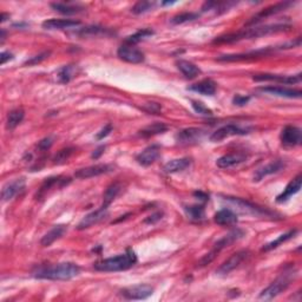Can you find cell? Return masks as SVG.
<instances>
[{
	"label": "cell",
	"mask_w": 302,
	"mask_h": 302,
	"mask_svg": "<svg viewBox=\"0 0 302 302\" xmlns=\"http://www.w3.org/2000/svg\"><path fill=\"white\" fill-rule=\"evenodd\" d=\"M290 28V25L287 24H272L265 25V26H253L244 30L237 31L235 33H229L225 35L216 38L214 41L215 44H229V43H235L243 41V39H251V38H260L263 35L279 33V32L287 31Z\"/></svg>",
	"instance_id": "6da1fadb"
},
{
	"label": "cell",
	"mask_w": 302,
	"mask_h": 302,
	"mask_svg": "<svg viewBox=\"0 0 302 302\" xmlns=\"http://www.w3.org/2000/svg\"><path fill=\"white\" fill-rule=\"evenodd\" d=\"M79 273H81L79 266L71 263V262H64V263L41 266V267L33 271L32 275L35 279L52 280V281H67V280L78 276Z\"/></svg>",
	"instance_id": "7a4b0ae2"
},
{
	"label": "cell",
	"mask_w": 302,
	"mask_h": 302,
	"mask_svg": "<svg viewBox=\"0 0 302 302\" xmlns=\"http://www.w3.org/2000/svg\"><path fill=\"white\" fill-rule=\"evenodd\" d=\"M136 263H137V255L135 251L128 250L124 254L98 261L95 265V269L99 272H122L130 269Z\"/></svg>",
	"instance_id": "3957f363"
},
{
	"label": "cell",
	"mask_w": 302,
	"mask_h": 302,
	"mask_svg": "<svg viewBox=\"0 0 302 302\" xmlns=\"http://www.w3.org/2000/svg\"><path fill=\"white\" fill-rule=\"evenodd\" d=\"M294 278H295V272H294L293 269L285 272L283 274L280 275L274 282H272L267 288L262 290L260 295H258V299L268 301V300H273L276 296H279L280 294L285 292V290L288 288L290 282H292V280Z\"/></svg>",
	"instance_id": "277c9868"
},
{
	"label": "cell",
	"mask_w": 302,
	"mask_h": 302,
	"mask_svg": "<svg viewBox=\"0 0 302 302\" xmlns=\"http://www.w3.org/2000/svg\"><path fill=\"white\" fill-rule=\"evenodd\" d=\"M243 236H244V232H242L241 229L232 230V232L226 234V235H224L222 239L218 240L217 242L214 244L213 249H211L207 255H204V256L202 257V260L200 261V265L201 266L209 265L211 261H214V258L216 257V255L220 253L221 250H223L226 247L232 246L234 242H236V241L242 239Z\"/></svg>",
	"instance_id": "5b68a950"
},
{
	"label": "cell",
	"mask_w": 302,
	"mask_h": 302,
	"mask_svg": "<svg viewBox=\"0 0 302 302\" xmlns=\"http://www.w3.org/2000/svg\"><path fill=\"white\" fill-rule=\"evenodd\" d=\"M223 200L226 202L232 203L233 206H235L237 209H239L241 213L243 214H249V215H255V216H266V217H272L275 216V213L268 210L267 208L260 207L257 204L253 202H249V201L239 199V197H230V196H224Z\"/></svg>",
	"instance_id": "8992f818"
},
{
	"label": "cell",
	"mask_w": 302,
	"mask_h": 302,
	"mask_svg": "<svg viewBox=\"0 0 302 302\" xmlns=\"http://www.w3.org/2000/svg\"><path fill=\"white\" fill-rule=\"evenodd\" d=\"M249 250H239L236 251L235 254H233L228 260L224 261L220 267L216 269V274L217 275H228L229 273H232L234 269L239 268L241 265L243 263L244 261L249 257Z\"/></svg>",
	"instance_id": "52a82bcc"
},
{
	"label": "cell",
	"mask_w": 302,
	"mask_h": 302,
	"mask_svg": "<svg viewBox=\"0 0 302 302\" xmlns=\"http://www.w3.org/2000/svg\"><path fill=\"white\" fill-rule=\"evenodd\" d=\"M249 128H242L239 124H226L224 127H221L216 131L213 132L210 136L211 142H221L223 139L232 137V136H243L249 134Z\"/></svg>",
	"instance_id": "ba28073f"
},
{
	"label": "cell",
	"mask_w": 302,
	"mask_h": 302,
	"mask_svg": "<svg viewBox=\"0 0 302 302\" xmlns=\"http://www.w3.org/2000/svg\"><path fill=\"white\" fill-rule=\"evenodd\" d=\"M114 165L111 164H95L90 165V167L82 168L74 172V177L79 179H88L92 177H97V176L109 174V172L114 171Z\"/></svg>",
	"instance_id": "9c48e42d"
},
{
	"label": "cell",
	"mask_w": 302,
	"mask_h": 302,
	"mask_svg": "<svg viewBox=\"0 0 302 302\" xmlns=\"http://www.w3.org/2000/svg\"><path fill=\"white\" fill-rule=\"evenodd\" d=\"M117 56L120 59L130 64H139L144 60V53L134 45L123 44L117 50Z\"/></svg>",
	"instance_id": "30bf717a"
},
{
	"label": "cell",
	"mask_w": 302,
	"mask_h": 302,
	"mask_svg": "<svg viewBox=\"0 0 302 302\" xmlns=\"http://www.w3.org/2000/svg\"><path fill=\"white\" fill-rule=\"evenodd\" d=\"M204 136H206V130L200 128H186L178 131L176 134V142L179 144H193V143L200 142Z\"/></svg>",
	"instance_id": "8fae6325"
},
{
	"label": "cell",
	"mask_w": 302,
	"mask_h": 302,
	"mask_svg": "<svg viewBox=\"0 0 302 302\" xmlns=\"http://www.w3.org/2000/svg\"><path fill=\"white\" fill-rule=\"evenodd\" d=\"M292 5H293L292 2H281V3L275 4V5L269 6V7H267V9H263L258 13L255 14V16L251 18L249 21H248L247 26H250V25H255V24L260 23L261 20H263V19H266V18L273 16V14L281 12V11H285L286 9H288V7Z\"/></svg>",
	"instance_id": "7c38bea8"
},
{
	"label": "cell",
	"mask_w": 302,
	"mask_h": 302,
	"mask_svg": "<svg viewBox=\"0 0 302 302\" xmlns=\"http://www.w3.org/2000/svg\"><path fill=\"white\" fill-rule=\"evenodd\" d=\"M121 293L128 300H144L153 295L154 288L148 285H137L124 288Z\"/></svg>",
	"instance_id": "4fadbf2b"
},
{
	"label": "cell",
	"mask_w": 302,
	"mask_h": 302,
	"mask_svg": "<svg viewBox=\"0 0 302 302\" xmlns=\"http://www.w3.org/2000/svg\"><path fill=\"white\" fill-rule=\"evenodd\" d=\"M109 215V211H107V208L105 207H100L99 209H97L96 211H92L86 215V216L83 217V220L79 222L77 225L78 230H84V229H89L91 226L98 224L99 222H102L103 220H105Z\"/></svg>",
	"instance_id": "5bb4252c"
},
{
	"label": "cell",
	"mask_w": 302,
	"mask_h": 302,
	"mask_svg": "<svg viewBox=\"0 0 302 302\" xmlns=\"http://www.w3.org/2000/svg\"><path fill=\"white\" fill-rule=\"evenodd\" d=\"M253 79L255 82H274V83H279V84H297V83L301 82V73L296 76L262 73V74H254Z\"/></svg>",
	"instance_id": "9a60e30c"
},
{
	"label": "cell",
	"mask_w": 302,
	"mask_h": 302,
	"mask_svg": "<svg viewBox=\"0 0 302 302\" xmlns=\"http://www.w3.org/2000/svg\"><path fill=\"white\" fill-rule=\"evenodd\" d=\"M281 142L285 145L288 146H296L300 145L302 142V134L299 128L293 127V125H287L282 129L281 135H280Z\"/></svg>",
	"instance_id": "2e32d148"
},
{
	"label": "cell",
	"mask_w": 302,
	"mask_h": 302,
	"mask_svg": "<svg viewBox=\"0 0 302 302\" xmlns=\"http://www.w3.org/2000/svg\"><path fill=\"white\" fill-rule=\"evenodd\" d=\"M26 185V181L25 178H17L12 182H9L7 184L4 185L2 190V200L3 202H7V201L12 200L14 196H17L18 194L21 193Z\"/></svg>",
	"instance_id": "e0dca14e"
},
{
	"label": "cell",
	"mask_w": 302,
	"mask_h": 302,
	"mask_svg": "<svg viewBox=\"0 0 302 302\" xmlns=\"http://www.w3.org/2000/svg\"><path fill=\"white\" fill-rule=\"evenodd\" d=\"M248 160V156L243 153H232L226 154L216 161V165L220 169H230L242 164Z\"/></svg>",
	"instance_id": "ac0fdd59"
},
{
	"label": "cell",
	"mask_w": 302,
	"mask_h": 302,
	"mask_svg": "<svg viewBox=\"0 0 302 302\" xmlns=\"http://www.w3.org/2000/svg\"><path fill=\"white\" fill-rule=\"evenodd\" d=\"M262 92L271 93V95L279 96V97H285V98H300L302 92L300 90L296 89H290L286 88V86H279V85H269V86H263V88H260Z\"/></svg>",
	"instance_id": "d6986e66"
},
{
	"label": "cell",
	"mask_w": 302,
	"mask_h": 302,
	"mask_svg": "<svg viewBox=\"0 0 302 302\" xmlns=\"http://www.w3.org/2000/svg\"><path fill=\"white\" fill-rule=\"evenodd\" d=\"M285 162L282 160H276V161H273L271 163L263 165V167L258 168L256 172H255L254 175V181H261V179H263L265 177H267L269 175H273V174H276V172L281 171L283 168H285Z\"/></svg>",
	"instance_id": "ffe728a7"
},
{
	"label": "cell",
	"mask_w": 302,
	"mask_h": 302,
	"mask_svg": "<svg viewBox=\"0 0 302 302\" xmlns=\"http://www.w3.org/2000/svg\"><path fill=\"white\" fill-rule=\"evenodd\" d=\"M71 182V179L69 177H62V176H57V177H50L46 178V181L43 183L41 189L37 194L38 199H43L45 197L46 194H48L50 190L53 188H63L64 185H67Z\"/></svg>",
	"instance_id": "44dd1931"
},
{
	"label": "cell",
	"mask_w": 302,
	"mask_h": 302,
	"mask_svg": "<svg viewBox=\"0 0 302 302\" xmlns=\"http://www.w3.org/2000/svg\"><path fill=\"white\" fill-rule=\"evenodd\" d=\"M160 154H161L160 146L156 144L150 145L136 156V161L138 162V164L143 165V167H149V165H151L157 161V158L160 157Z\"/></svg>",
	"instance_id": "7402d4cb"
},
{
	"label": "cell",
	"mask_w": 302,
	"mask_h": 302,
	"mask_svg": "<svg viewBox=\"0 0 302 302\" xmlns=\"http://www.w3.org/2000/svg\"><path fill=\"white\" fill-rule=\"evenodd\" d=\"M301 179H302V176L300 174L297 175L295 178H293L292 181L287 184L286 188L283 189V192L280 194L278 197H276V202L278 203L287 202L290 197L299 193L301 189Z\"/></svg>",
	"instance_id": "603a6c76"
},
{
	"label": "cell",
	"mask_w": 302,
	"mask_h": 302,
	"mask_svg": "<svg viewBox=\"0 0 302 302\" xmlns=\"http://www.w3.org/2000/svg\"><path fill=\"white\" fill-rule=\"evenodd\" d=\"M81 25L79 20L73 19H48L43 23V27L45 30H67V28H74Z\"/></svg>",
	"instance_id": "cb8c5ba5"
},
{
	"label": "cell",
	"mask_w": 302,
	"mask_h": 302,
	"mask_svg": "<svg viewBox=\"0 0 302 302\" xmlns=\"http://www.w3.org/2000/svg\"><path fill=\"white\" fill-rule=\"evenodd\" d=\"M216 89L217 85L213 79H203V81L193 84L188 88L190 91L201 93V95L204 96H214L215 92H216Z\"/></svg>",
	"instance_id": "d4e9b609"
},
{
	"label": "cell",
	"mask_w": 302,
	"mask_h": 302,
	"mask_svg": "<svg viewBox=\"0 0 302 302\" xmlns=\"http://www.w3.org/2000/svg\"><path fill=\"white\" fill-rule=\"evenodd\" d=\"M66 233V225L58 224L55 225L53 228L45 234L41 240V244L43 247H50L52 243H55L57 240H59L64 234Z\"/></svg>",
	"instance_id": "484cf974"
},
{
	"label": "cell",
	"mask_w": 302,
	"mask_h": 302,
	"mask_svg": "<svg viewBox=\"0 0 302 302\" xmlns=\"http://www.w3.org/2000/svg\"><path fill=\"white\" fill-rule=\"evenodd\" d=\"M192 165V158L184 157V158H177V160L169 161L164 165V171L167 174H176V172L184 171Z\"/></svg>",
	"instance_id": "4316f807"
},
{
	"label": "cell",
	"mask_w": 302,
	"mask_h": 302,
	"mask_svg": "<svg viewBox=\"0 0 302 302\" xmlns=\"http://www.w3.org/2000/svg\"><path fill=\"white\" fill-rule=\"evenodd\" d=\"M176 66H177V69L183 73V76H185V77L189 79L195 78L201 73L200 67L192 62H188V60L179 59L176 62Z\"/></svg>",
	"instance_id": "83f0119b"
},
{
	"label": "cell",
	"mask_w": 302,
	"mask_h": 302,
	"mask_svg": "<svg viewBox=\"0 0 302 302\" xmlns=\"http://www.w3.org/2000/svg\"><path fill=\"white\" fill-rule=\"evenodd\" d=\"M214 221L218 225H232L237 222V215L230 209H222L214 215Z\"/></svg>",
	"instance_id": "f1b7e54d"
},
{
	"label": "cell",
	"mask_w": 302,
	"mask_h": 302,
	"mask_svg": "<svg viewBox=\"0 0 302 302\" xmlns=\"http://www.w3.org/2000/svg\"><path fill=\"white\" fill-rule=\"evenodd\" d=\"M107 34H110V31L105 27H100V26H86L74 32V35H77V37H81V38L98 37V35H107Z\"/></svg>",
	"instance_id": "f546056e"
},
{
	"label": "cell",
	"mask_w": 302,
	"mask_h": 302,
	"mask_svg": "<svg viewBox=\"0 0 302 302\" xmlns=\"http://www.w3.org/2000/svg\"><path fill=\"white\" fill-rule=\"evenodd\" d=\"M51 7L57 12L66 14V16H71V14H77L83 12V7L79 5H74V4L71 3H52Z\"/></svg>",
	"instance_id": "4dcf8cb0"
},
{
	"label": "cell",
	"mask_w": 302,
	"mask_h": 302,
	"mask_svg": "<svg viewBox=\"0 0 302 302\" xmlns=\"http://www.w3.org/2000/svg\"><path fill=\"white\" fill-rule=\"evenodd\" d=\"M78 73V67L77 65H65L60 67L57 72V78H58V82L62 83V84H67L77 76Z\"/></svg>",
	"instance_id": "1f68e13d"
},
{
	"label": "cell",
	"mask_w": 302,
	"mask_h": 302,
	"mask_svg": "<svg viewBox=\"0 0 302 302\" xmlns=\"http://www.w3.org/2000/svg\"><path fill=\"white\" fill-rule=\"evenodd\" d=\"M122 190V185L121 183H112V184H110L107 186L105 193H104L103 195V204L102 207H105V208H109V206L111 203L114 202L115 200H116V197L120 195Z\"/></svg>",
	"instance_id": "d6a6232c"
},
{
	"label": "cell",
	"mask_w": 302,
	"mask_h": 302,
	"mask_svg": "<svg viewBox=\"0 0 302 302\" xmlns=\"http://www.w3.org/2000/svg\"><path fill=\"white\" fill-rule=\"evenodd\" d=\"M25 112L23 109H14L12 111H10L9 115H7V120H6V127L10 130L17 128L21 122L24 120Z\"/></svg>",
	"instance_id": "836d02e7"
},
{
	"label": "cell",
	"mask_w": 302,
	"mask_h": 302,
	"mask_svg": "<svg viewBox=\"0 0 302 302\" xmlns=\"http://www.w3.org/2000/svg\"><path fill=\"white\" fill-rule=\"evenodd\" d=\"M168 130V127L164 123H154L151 125H148V127L143 128L141 131H139V135L142 137H151V136L155 135H160L163 134Z\"/></svg>",
	"instance_id": "e575fe53"
},
{
	"label": "cell",
	"mask_w": 302,
	"mask_h": 302,
	"mask_svg": "<svg viewBox=\"0 0 302 302\" xmlns=\"http://www.w3.org/2000/svg\"><path fill=\"white\" fill-rule=\"evenodd\" d=\"M296 233H297V230L294 229V230H289V232L286 233V234H282V235L279 236L276 240L272 241V242H269L268 244H266V246L262 248V250L269 251L272 249H275V248H278L281 243L286 242V241H288V240L292 239V237H294V235H295Z\"/></svg>",
	"instance_id": "d590c367"
},
{
	"label": "cell",
	"mask_w": 302,
	"mask_h": 302,
	"mask_svg": "<svg viewBox=\"0 0 302 302\" xmlns=\"http://www.w3.org/2000/svg\"><path fill=\"white\" fill-rule=\"evenodd\" d=\"M235 5V3H217V2H207L203 4L202 6V12H207V11H215V12H224L230 6Z\"/></svg>",
	"instance_id": "8d00e7d4"
},
{
	"label": "cell",
	"mask_w": 302,
	"mask_h": 302,
	"mask_svg": "<svg viewBox=\"0 0 302 302\" xmlns=\"http://www.w3.org/2000/svg\"><path fill=\"white\" fill-rule=\"evenodd\" d=\"M153 34H154L153 30H150V28H143V30L137 31L135 34H132V35H130V37H128L127 39H125V44L135 45L141 41H143L144 38H148Z\"/></svg>",
	"instance_id": "74e56055"
},
{
	"label": "cell",
	"mask_w": 302,
	"mask_h": 302,
	"mask_svg": "<svg viewBox=\"0 0 302 302\" xmlns=\"http://www.w3.org/2000/svg\"><path fill=\"white\" fill-rule=\"evenodd\" d=\"M186 215L190 220L201 221L204 218V207L203 206H190L184 208Z\"/></svg>",
	"instance_id": "f35d334b"
},
{
	"label": "cell",
	"mask_w": 302,
	"mask_h": 302,
	"mask_svg": "<svg viewBox=\"0 0 302 302\" xmlns=\"http://www.w3.org/2000/svg\"><path fill=\"white\" fill-rule=\"evenodd\" d=\"M200 17V13H195V12H184V13H179L177 16H175L171 19V23L174 25H179V24H184L188 23V21H193L197 19Z\"/></svg>",
	"instance_id": "ab89813d"
},
{
	"label": "cell",
	"mask_w": 302,
	"mask_h": 302,
	"mask_svg": "<svg viewBox=\"0 0 302 302\" xmlns=\"http://www.w3.org/2000/svg\"><path fill=\"white\" fill-rule=\"evenodd\" d=\"M73 151H74L73 148H65V149L59 150L58 153L55 155V157H53V160H52L53 164L65 163V162L71 157V155L73 154Z\"/></svg>",
	"instance_id": "60d3db41"
},
{
	"label": "cell",
	"mask_w": 302,
	"mask_h": 302,
	"mask_svg": "<svg viewBox=\"0 0 302 302\" xmlns=\"http://www.w3.org/2000/svg\"><path fill=\"white\" fill-rule=\"evenodd\" d=\"M156 6L155 2H138L136 5L131 9V12L135 14H142L148 12V11L153 10Z\"/></svg>",
	"instance_id": "b9f144b4"
},
{
	"label": "cell",
	"mask_w": 302,
	"mask_h": 302,
	"mask_svg": "<svg viewBox=\"0 0 302 302\" xmlns=\"http://www.w3.org/2000/svg\"><path fill=\"white\" fill-rule=\"evenodd\" d=\"M192 105L197 114L203 115V116H213V111H211L208 106L204 105L203 103L197 102V100H193Z\"/></svg>",
	"instance_id": "7bdbcfd3"
},
{
	"label": "cell",
	"mask_w": 302,
	"mask_h": 302,
	"mask_svg": "<svg viewBox=\"0 0 302 302\" xmlns=\"http://www.w3.org/2000/svg\"><path fill=\"white\" fill-rule=\"evenodd\" d=\"M49 56H50V52L49 51L48 52H43V53H41V55L35 56V57H33V58H31L30 60H27V62L25 63V65H34V64L43 62V60L48 58Z\"/></svg>",
	"instance_id": "ee69618b"
},
{
	"label": "cell",
	"mask_w": 302,
	"mask_h": 302,
	"mask_svg": "<svg viewBox=\"0 0 302 302\" xmlns=\"http://www.w3.org/2000/svg\"><path fill=\"white\" fill-rule=\"evenodd\" d=\"M143 110H145L149 114H158L161 112L162 106L158 103H148L145 106H143Z\"/></svg>",
	"instance_id": "f6af8a7d"
},
{
	"label": "cell",
	"mask_w": 302,
	"mask_h": 302,
	"mask_svg": "<svg viewBox=\"0 0 302 302\" xmlns=\"http://www.w3.org/2000/svg\"><path fill=\"white\" fill-rule=\"evenodd\" d=\"M250 100L249 96H242V95H236L233 98V104H235L237 106H243Z\"/></svg>",
	"instance_id": "bcb514c9"
},
{
	"label": "cell",
	"mask_w": 302,
	"mask_h": 302,
	"mask_svg": "<svg viewBox=\"0 0 302 302\" xmlns=\"http://www.w3.org/2000/svg\"><path fill=\"white\" fill-rule=\"evenodd\" d=\"M53 144V138L52 137H46L44 139H42L41 142L38 143V149L42 151H46L51 148V145Z\"/></svg>",
	"instance_id": "7dc6e473"
},
{
	"label": "cell",
	"mask_w": 302,
	"mask_h": 302,
	"mask_svg": "<svg viewBox=\"0 0 302 302\" xmlns=\"http://www.w3.org/2000/svg\"><path fill=\"white\" fill-rule=\"evenodd\" d=\"M111 131H112V125H111V124L105 125V127H104L102 130H100L98 134H97V139H103L104 137H106V136L109 135Z\"/></svg>",
	"instance_id": "c3c4849f"
},
{
	"label": "cell",
	"mask_w": 302,
	"mask_h": 302,
	"mask_svg": "<svg viewBox=\"0 0 302 302\" xmlns=\"http://www.w3.org/2000/svg\"><path fill=\"white\" fill-rule=\"evenodd\" d=\"M162 218V213H156V214H153L151 216H149L146 220H144V223H156L157 221H160Z\"/></svg>",
	"instance_id": "681fc988"
},
{
	"label": "cell",
	"mask_w": 302,
	"mask_h": 302,
	"mask_svg": "<svg viewBox=\"0 0 302 302\" xmlns=\"http://www.w3.org/2000/svg\"><path fill=\"white\" fill-rule=\"evenodd\" d=\"M0 59H2V64L4 65L6 62H9V60L13 59V55L10 52H3L2 53V57H0Z\"/></svg>",
	"instance_id": "f907efd6"
},
{
	"label": "cell",
	"mask_w": 302,
	"mask_h": 302,
	"mask_svg": "<svg viewBox=\"0 0 302 302\" xmlns=\"http://www.w3.org/2000/svg\"><path fill=\"white\" fill-rule=\"evenodd\" d=\"M194 196L197 197V199L201 200V201H204V202H207V201L209 200V196H208L207 194L202 193V192H195V193H194Z\"/></svg>",
	"instance_id": "816d5d0a"
},
{
	"label": "cell",
	"mask_w": 302,
	"mask_h": 302,
	"mask_svg": "<svg viewBox=\"0 0 302 302\" xmlns=\"http://www.w3.org/2000/svg\"><path fill=\"white\" fill-rule=\"evenodd\" d=\"M104 150H105V146H104V145L99 146V148H97L95 153L92 154V158H95V160H97V158H99L100 155H102L104 153Z\"/></svg>",
	"instance_id": "f5cc1de1"
},
{
	"label": "cell",
	"mask_w": 302,
	"mask_h": 302,
	"mask_svg": "<svg viewBox=\"0 0 302 302\" xmlns=\"http://www.w3.org/2000/svg\"><path fill=\"white\" fill-rule=\"evenodd\" d=\"M6 17H10V16H7L6 13H3L2 14V21H5L6 20Z\"/></svg>",
	"instance_id": "db71d44e"
}]
</instances>
